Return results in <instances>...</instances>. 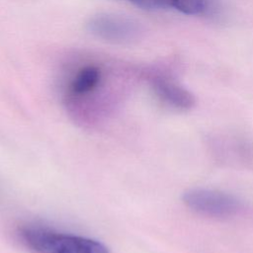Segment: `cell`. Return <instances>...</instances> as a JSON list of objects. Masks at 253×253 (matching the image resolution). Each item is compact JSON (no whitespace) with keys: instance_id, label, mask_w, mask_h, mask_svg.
<instances>
[{"instance_id":"cell-1","label":"cell","mask_w":253,"mask_h":253,"mask_svg":"<svg viewBox=\"0 0 253 253\" xmlns=\"http://www.w3.org/2000/svg\"><path fill=\"white\" fill-rule=\"evenodd\" d=\"M24 243L35 253H110L103 243L47 228L26 226L20 231Z\"/></svg>"},{"instance_id":"cell-2","label":"cell","mask_w":253,"mask_h":253,"mask_svg":"<svg viewBox=\"0 0 253 253\" xmlns=\"http://www.w3.org/2000/svg\"><path fill=\"white\" fill-rule=\"evenodd\" d=\"M182 200L193 211L213 218L233 217L242 209L241 201L235 196L212 189H189L183 193Z\"/></svg>"},{"instance_id":"cell-3","label":"cell","mask_w":253,"mask_h":253,"mask_svg":"<svg viewBox=\"0 0 253 253\" xmlns=\"http://www.w3.org/2000/svg\"><path fill=\"white\" fill-rule=\"evenodd\" d=\"M154 90L158 97L173 108L179 110H190L195 106L196 99L194 95L178 83L158 78L154 81Z\"/></svg>"},{"instance_id":"cell-4","label":"cell","mask_w":253,"mask_h":253,"mask_svg":"<svg viewBox=\"0 0 253 253\" xmlns=\"http://www.w3.org/2000/svg\"><path fill=\"white\" fill-rule=\"evenodd\" d=\"M89 26L93 33L113 41H125L131 38L134 33V28L130 22L114 16L97 17L90 22Z\"/></svg>"},{"instance_id":"cell-5","label":"cell","mask_w":253,"mask_h":253,"mask_svg":"<svg viewBox=\"0 0 253 253\" xmlns=\"http://www.w3.org/2000/svg\"><path fill=\"white\" fill-rule=\"evenodd\" d=\"M100 75V70L96 66L89 65L82 68L71 83V91L77 95L92 91L98 85Z\"/></svg>"},{"instance_id":"cell-6","label":"cell","mask_w":253,"mask_h":253,"mask_svg":"<svg viewBox=\"0 0 253 253\" xmlns=\"http://www.w3.org/2000/svg\"><path fill=\"white\" fill-rule=\"evenodd\" d=\"M172 8L186 15H204L211 13V0H172Z\"/></svg>"},{"instance_id":"cell-7","label":"cell","mask_w":253,"mask_h":253,"mask_svg":"<svg viewBox=\"0 0 253 253\" xmlns=\"http://www.w3.org/2000/svg\"><path fill=\"white\" fill-rule=\"evenodd\" d=\"M144 10H163L172 8V0H129Z\"/></svg>"}]
</instances>
